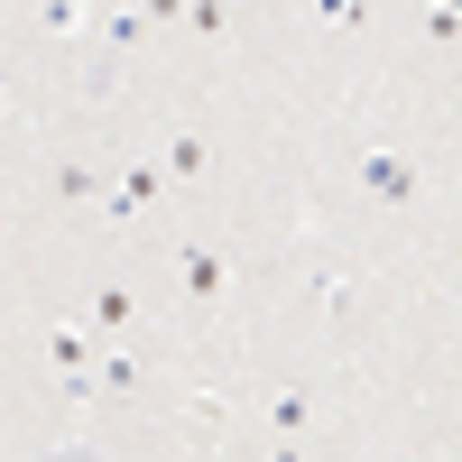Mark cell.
Wrapping results in <instances>:
<instances>
[{
	"label": "cell",
	"mask_w": 462,
	"mask_h": 462,
	"mask_svg": "<svg viewBox=\"0 0 462 462\" xmlns=\"http://www.w3.org/2000/svg\"><path fill=\"white\" fill-rule=\"evenodd\" d=\"M167 195H176L167 167L139 148V158L111 167V185H102V222H111V231H139V222H158V213H167Z\"/></svg>",
	"instance_id": "1"
},
{
	"label": "cell",
	"mask_w": 462,
	"mask_h": 462,
	"mask_svg": "<svg viewBox=\"0 0 462 462\" xmlns=\"http://www.w3.org/2000/svg\"><path fill=\"white\" fill-rule=\"evenodd\" d=\"M352 185H361V204L407 213V204H416V158L389 148V139H361V148H352Z\"/></svg>",
	"instance_id": "2"
},
{
	"label": "cell",
	"mask_w": 462,
	"mask_h": 462,
	"mask_svg": "<svg viewBox=\"0 0 462 462\" xmlns=\"http://www.w3.org/2000/svg\"><path fill=\"white\" fill-rule=\"evenodd\" d=\"M305 287H315L324 333H352V315H361V268L342 259L333 241H315V250H305Z\"/></svg>",
	"instance_id": "3"
},
{
	"label": "cell",
	"mask_w": 462,
	"mask_h": 462,
	"mask_svg": "<svg viewBox=\"0 0 462 462\" xmlns=\"http://www.w3.org/2000/svg\"><path fill=\"white\" fill-rule=\"evenodd\" d=\"M158 167H167L176 195H204V185H213V139L204 130H167L158 139Z\"/></svg>",
	"instance_id": "4"
},
{
	"label": "cell",
	"mask_w": 462,
	"mask_h": 462,
	"mask_svg": "<svg viewBox=\"0 0 462 462\" xmlns=\"http://www.w3.org/2000/svg\"><path fill=\"white\" fill-rule=\"evenodd\" d=\"M315 426H324L315 389H305V379H287V389L268 398V435H278V453H287V444H315Z\"/></svg>",
	"instance_id": "5"
},
{
	"label": "cell",
	"mask_w": 462,
	"mask_h": 462,
	"mask_svg": "<svg viewBox=\"0 0 462 462\" xmlns=\"http://www.w3.org/2000/svg\"><path fill=\"white\" fill-rule=\"evenodd\" d=\"M176 278H185L195 305H222V296H231V259H222L213 241H185V250H176Z\"/></svg>",
	"instance_id": "6"
},
{
	"label": "cell",
	"mask_w": 462,
	"mask_h": 462,
	"mask_svg": "<svg viewBox=\"0 0 462 462\" xmlns=\"http://www.w3.org/2000/svg\"><path fill=\"white\" fill-rule=\"evenodd\" d=\"M93 333L102 342H139V287L130 278H102L93 287Z\"/></svg>",
	"instance_id": "7"
},
{
	"label": "cell",
	"mask_w": 462,
	"mask_h": 462,
	"mask_svg": "<svg viewBox=\"0 0 462 462\" xmlns=\"http://www.w3.org/2000/svg\"><path fill=\"white\" fill-rule=\"evenodd\" d=\"M93 352H102V333H84V324H56V333H47L56 379H84V370H93Z\"/></svg>",
	"instance_id": "8"
},
{
	"label": "cell",
	"mask_w": 462,
	"mask_h": 462,
	"mask_svg": "<svg viewBox=\"0 0 462 462\" xmlns=\"http://www.w3.org/2000/svg\"><path fill=\"white\" fill-rule=\"evenodd\" d=\"M84 28H93L84 0H37V37H65V47H84Z\"/></svg>",
	"instance_id": "9"
},
{
	"label": "cell",
	"mask_w": 462,
	"mask_h": 462,
	"mask_svg": "<svg viewBox=\"0 0 462 462\" xmlns=\"http://www.w3.org/2000/svg\"><path fill=\"white\" fill-rule=\"evenodd\" d=\"M56 204H102V167L93 158H65L56 167Z\"/></svg>",
	"instance_id": "10"
},
{
	"label": "cell",
	"mask_w": 462,
	"mask_h": 462,
	"mask_svg": "<svg viewBox=\"0 0 462 462\" xmlns=\"http://www.w3.org/2000/svg\"><path fill=\"white\" fill-rule=\"evenodd\" d=\"M185 426H195L204 444H222V435H231V398H213V389H195V398H185Z\"/></svg>",
	"instance_id": "11"
},
{
	"label": "cell",
	"mask_w": 462,
	"mask_h": 462,
	"mask_svg": "<svg viewBox=\"0 0 462 462\" xmlns=\"http://www.w3.org/2000/svg\"><path fill=\"white\" fill-rule=\"evenodd\" d=\"M185 28L195 37H231V0H185Z\"/></svg>",
	"instance_id": "12"
},
{
	"label": "cell",
	"mask_w": 462,
	"mask_h": 462,
	"mask_svg": "<svg viewBox=\"0 0 462 462\" xmlns=\"http://www.w3.org/2000/svg\"><path fill=\"white\" fill-rule=\"evenodd\" d=\"M315 19H324V28H342V37H352V28H370V0H315Z\"/></svg>",
	"instance_id": "13"
},
{
	"label": "cell",
	"mask_w": 462,
	"mask_h": 462,
	"mask_svg": "<svg viewBox=\"0 0 462 462\" xmlns=\"http://www.w3.org/2000/svg\"><path fill=\"white\" fill-rule=\"evenodd\" d=\"M453 28H462V19H453V0H426V37H435V47H453Z\"/></svg>",
	"instance_id": "14"
},
{
	"label": "cell",
	"mask_w": 462,
	"mask_h": 462,
	"mask_svg": "<svg viewBox=\"0 0 462 462\" xmlns=\"http://www.w3.org/2000/svg\"><path fill=\"white\" fill-rule=\"evenodd\" d=\"M139 19H148V28H176V19H185V0H139Z\"/></svg>",
	"instance_id": "15"
},
{
	"label": "cell",
	"mask_w": 462,
	"mask_h": 462,
	"mask_svg": "<svg viewBox=\"0 0 462 462\" xmlns=\"http://www.w3.org/2000/svg\"><path fill=\"white\" fill-rule=\"evenodd\" d=\"M84 10H111V0H84Z\"/></svg>",
	"instance_id": "16"
}]
</instances>
